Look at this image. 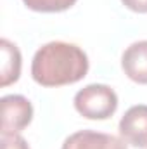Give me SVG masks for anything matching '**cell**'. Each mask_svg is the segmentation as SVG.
Here are the masks:
<instances>
[{
	"label": "cell",
	"mask_w": 147,
	"mask_h": 149,
	"mask_svg": "<svg viewBox=\"0 0 147 149\" xmlns=\"http://www.w3.org/2000/svg\"><path fill=\"white\" fill-rule=\"evenodd\" d=\"M88 71L87 54L74 43L50 42L40 47L31 63V76L43 87L80 81Z\"/></svg>",
	"instance_id": "obj_1"
},
{
	"label": "cell",
	"mask_w": 147,
	"mask_h": 149,
	"mask_svg": "<svg viewBox=\"0 0 147 149\" xmlns=\"http://www.w3.org/2000/svg\"><path fill=\"white\" fill-rule=\"evenodd\" d=\"M74 108L88 120H107L118 109V95L107 85L92 83L76 92Z\"/></svg>",
	"instance_id": "obj_2"
},
{
	"label": "cell",
	"mask_w": 147,
	"mask_h": 149,
	"mask_svg": "<svg viewBox=\"0 0 147 149\" xmlns=\"http://www.w3.org/2000/svg\"><path fill=\"white\" fill-rule=\"evenodd\" d=\"M2 134H19L30 125L33 106L24 95L10 94L2 97Z\"/></svg>",
	"instance_id": "obj_3"
},
{
	"label": "cell",
	"mask_w": 147,
	"mask_h": 149,
	"mask_svg": "<svg viewBox=\"0 0 147 149\" xmlns=\"http://www.w3.org/2000/svg\"><path fill=\"white\" fill-rule=\"evenodd\" d=\"M119 135L126 144L147 148V106H132L119 121Z\"/></svg>",
	"instance_id": "obj_4"
},
{
	"label": "cell",
	"mask_w": 147,
	"mask_h": 149,
	"mask_svg": "<svg viewBox=\"0 0 147 149\" xmlns=\"http://www.w3.org/2000/svg\"><path fill=\"white\" fill-rule=\"evenodd\" d=\"M61 149H128L125 141L114 137L111 134L94 132V130H80L69 135Z\"/></svg>",
	"instance_id": "obj_5"
},
{
	"label": "cell",
	"mask_w": 147,
	"mask_h": 149,
	"mask_svg": "<svg viewBox=\"0 0 147 149\" xmlns=\"http://www.w3.org/2000/svg\"><path fill=\"white\" fill-rule=\"evenodd\" d=\"M121 66L130 80L147 85V40L132 43L123 52Z\"/></svg>",
	"instance_id": "obj_6"
},
{
	"label": "cell",
	"mask_w": 147,
	"mask_h": 149,
	"mask_svg": "<svg viewBox=\"0 0 147 149\" xmlns=\"http://www.w3.org/2000/svg\"><path fill=\"white\" fill-rule=\"evenodd\" d=\"M0 54H2L0 85L7 87V85L17 81V78L21 74V52L12 42H9L7 38H2L0 40Z\"/></svg>",
	"instance_id": "obj_7"
},
{
	"label": "cell",
	"mask_w": 147,
	"mask_h": 149,
	"mask_svg": "<svg viewBox=\"0 0 147 149\" xmlns=\"http://www.w3.org/2000/svg\"><path fill=\"white\" fill-rule=\"evenodd\" d=\"M24 5L37 12H61L74 5L76 0H23Z\"/></svg>",
	"instance_id": "obj_8"
},
{
	"label": "cell",
	"mask_w": 147,
	"mask_h": 149,
	"mask_svg": "<svg viewBox=\"0 0 147 149\" xmlns=\"http://www.w3.org/2000/svg\"><path fill=\"white\" fill-rule=\"evenodd\" d=\"M2 149H30L19 134H2Z\"/></svg>",
	"instance_id": "obj_9"
},
{
	"label": "cell",
	"mask_w": 147,
	"mask_h": 149,
	"mask_svg": "<svg viewBox=\"0 0 147 149\" xmlns=\"http://www.w3.org/2000/svg\"><path fill=\"white\" fill-rule=\"evenodd\" d=\"M130 10L135 12H147V0H121Z\"/></svg>",
	"instance_id": "obj_10"
}]
</instances>
